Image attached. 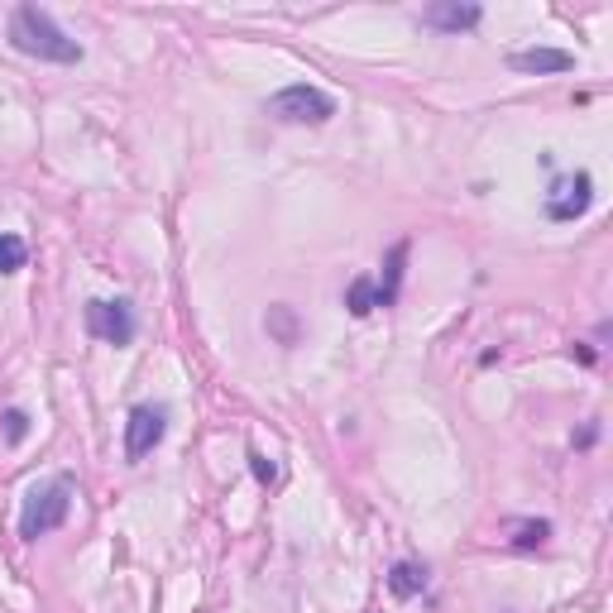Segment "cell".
<instances>
[{"label":"cell","mask_w":613,"mask_h":613,"mask_svg":"<svg viewBox=\"0 0 613 613\" xmlns=\"http://www.w3.org/2000/svg\"><path fill=\"white\" fill-rule=\"evenodd\" d=\"M72 513V479H44V485H34L24 493V508H20V537L24 542H38L48 537V532H58L68 523Z\"/></svg>","instance_id":"7a4b0ae2"},{"label":"cell","mask_w":613,"mask_h":613,"mask_svg":"<svg viewBox=\"0 0 613 613\" xmlns=\"http://www.w3.org/2000/svg\"><path fill=\"white\" fill-rule=\"evenodd\" d=\"M422 20L432 24V30H441V34H465V30H475V24L485 20V10L479 5H455V0H436V5L422 10Z\"/></svg>","instance_id":"52a82bcc"},{"label":"cell","mask_w":613,"mask_h":613,"mask_svg":"<svg viewBox=\"0 0 613 613\" xmlns=\"http://www.w3.org/2000/svg\"><path fill=\"white\" fill-rule=\"evenodd\" d=\"M388 590L398 599H412L427 590V566H412V560H398L394 570H388Z\"/></svg>","instance_id":"30bf717a"},{"label":"cell","mask_w":613,"mask_h":613,"mask_svg":"<svg viewBox=\"0 0 613 613\" xmlns=\"http://www.w3.org/2000/svg\"><path fill=\"white\" fill-rule=\"evenodd\" d=\"M87 331L97 336V341H106V345H129L139 336V317H135V307L125 303V297H115V303H87Z\"/></svg>","instance_id":"277c9868"},{"label":"cell","mask_w":613,"mask_h":613,"mask_svg":"<svg viewBox=\"0 0 613 613\" xmlns=\"http://www.w3.org/2000/svg\"><path fill=\"white\" fill-rule=\"evenodd\" d=\"M546 537H552V523H523V527H518V537H513V546L532 552V546H542Z\"/></svg>","instance_id":"5bb4252c"},{"label":"cell","mask_w":613,"mask_h":613,"mask_svg":"<svg viewBox=\"0 0 613 613\" xmlns=\"http://www.w3.org/2000/svg\"><path fill=\"white\" fill-rule=\"evenodd\" d=\"M590 202H594V178L590 173H566L546 188V216L560 220V226H566V220H580L584 212H590Z\"/></svg>","instance_id":"5b68a950"},{"label":"cell","mask_w":613,"mask_h":613,"mask_svg":"<svg viewBox=\"0 0 613 613\" xmlns=\"http://www.w3.org/2000/svg\"><path fill=\"white\" fill-rule=\"evenodd\" d=\"M10 44H15L24 58L58 63V68L82 63V44H77L72 34H63V24L38 5H20L15 15H10Z\"/></svg>","instance_id":"6da1fadb"},{"label":"cell","mask_w":613,"mask_h":613,"mask_svg":"<svg viewBox=\"0 0 613 613\" xmlns=\"http://www.w3.org/2000/svg\"><path fill=\"white\" fill-rule=\"evenodd\" d=\"M402 259H408V245H394V250H388V264H384V279H374V288H379V307H394L398 303Z\"/></svg>","instance_id":"9c48e42d"},{"label":"cell","mask_w":613,"mask_h":613,"mask_svg":"<svg viewBox=\"0 0 613 613\" xmlns=\"http://www.w3.org/2000/svg\"><path fill=\"white\" fill-rule=\"evenodd\" d=\"M269 326L283 336V345L297 341V326H293V311H288V307H273V311H269Z\"/></svg>","instance_id":"9a60e30c"},{"label":"cell","mask_w":613,"mask_h":613,"mask_svg":"<svg viewBox=\"0 0 613 613\" xmlns=\"http://www.w3.org/2000/svg\"><path fill=\"white\" fill-rule=\"evenodd\" d=\"M24 436H30V412L5 408V417H0V441H5V446H20Z\"/></svg>","instance_id":"4fadbf2b"},{"label":"cell","mask_w":613,"mask_h":613,"mask_svg":"<svg viewBox=\"0 0 613 613\" xmlns=\"http://www.w3.org/2000/svg\"><path fill=\"white\" fill-rule=\"evenodd\" d=\"M168 432V412L154 408V402H139V408H129L125 417V461H145L154 455V446L163 441Z\"/></svg>","instance_id":"8992f818"},{"label":"cell","mask_w":613,"mask_h":613,"mask_svg":"<svg viewBox=\"0 0 613 613\" xmlns=\"http://www.w3.org/2000/svg\"><path fill=\"white\" fill-rule=\"evenodd\" d=\"M269 115L283 125H326L336 115V97L311 82H293L269 101Z\"/></svg>","instance_id":"3957f363"},{"label":"cell","mask_w":613,"mask_h":613,"mask_svg":"<svg viewBox=\"0 0 613 613\" xmlns=\"http://www.w3.org/2000/svg\"><path fill=\"white\" fill-rule=\"evenodd\" d=\"M345 307H350V317H370L374 307H379V288H374V279H355L345 288Z\"/></svg>","instance_id":"8fae6325"},{"label":"cell","mask_w":613,"mask_h":613,"mask_svg":"<svg viewBox=\"0 0 613 613\" xmlns=\"http://www.w3.org/2000/svg\"><path fill=\"white\" fill-rule=\"evenodd\" d=\"M518 72H570L576 68V54H566V48H523V54L508 58Z\"/></svg>","instance_id":"ba28073f"},{"label":"cell","mask_w":613,"mask_h":613,"mask_svg":"<svg viewBox=\"0 0 613 613\" xmlns=\"http://www.w3.org/2000/svg\"><path fill=\"white\" fill-rule=\"evenodd\" d=\"M24 264H30V245H24L20 235L0 230V273H20Z\"/></svg>","instance_id":"7c38bea8"},{"label":"cell","mask_w":613,"mask_h":613,"mask_svg":"<svg viewBox=\"0 0 613 613\" xmlns=\"http://www.w3.org/2000/svg\"><path fill=\"white\" fill-rule=\"evenodd\" d=\"M250 461H254V475L264 479V485H273V479H279V469H273V465H269V461H264V455H259V451H250Z\"/></svg>","instance_id":"2e32d148"}]
</instances>
